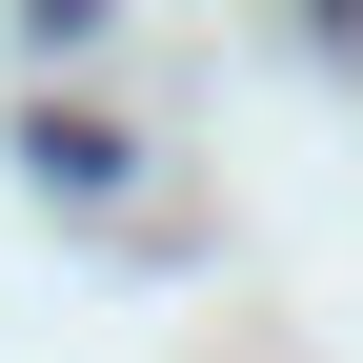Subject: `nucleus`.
I'll use <instances>...</instances> for the list:
<instances>
[{
  "label": "nucleus",
  "mask_w": 363,
  "mask_h": 363,
  "mask_svg": "<svg viewBox=\"0 0 363 363\" xmlns=\"http://www.w3.org/2000/svg\"><path fill=\"white\" fill-rule=\"evenodd\" d=\"M323 40H363V0H323Z\"/></svg>",
  "instance_id": "f257e3e1"
}]
</instances>
